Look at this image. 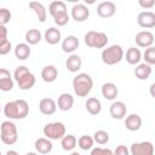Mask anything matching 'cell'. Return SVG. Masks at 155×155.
Here are the masks:
<instances>
[{
    "label": "cell",
    "instance_id": "6da1fadb",
    "mask_svg": "<svg viewBox=\"0 0 155 155\" xmlns=\"http://www.w3.org/2000/svg\"><path fill=\"white\" fill-rule=\"evenodd\" d=\"M4 114L10 120H22L29 114V105L24 99L7 102L4 107Z\"/></svg>",
    "mask_w": 155,
    "mask_h": 155
},
{
    "label": "cell",
    "instance_id": "7a4b0ae2",
    "mask_svg": "<svg viewBox=\"0 0 155 155\" xmlns=\"http://www.w3.org/2000/svg\"><path fill=\"white\" fill-rule=\"evenodd\" d=\"M93 87L92 78L86 73H80L73 79V90L78 97H86Z\"/></svg>",
    "mask_w": 155,
    "mask_h": 155
},
{
    "label": "cell",
    "instance_id": "3957f363",
    "mask_svg": "<svg viewBox=\"0 0 155 155\" xmlns=\"http://www.w3.org/2000/svg\"><path fill=\"white\" fill-rule=\"evenodd\" d=\"M13 78L17 81L18 87L23 91L30 90L35 85V76L25 65L17 67L13 73Z\"/></svg>",
    "mask_w": 155,
    "mask_h": 155
},
{
    "label": "cell",
    "instance_id": "277c9868",
    "mask_svg": "<svg viewBox=\"0 0 155 155\" xmlns=\"http://www.w3.org/2000/svg\"><path fill=\"white\" fill-rule=\"evenodd\" d=\"M101 58L104 64L107 65H114L122 61L124 58V50L120 45H111L108 46L102 51Z\"/></svg>",
    "mask_w": 155,
    "mask_h": 155
},
{
    "label": "cell",
    "instance_id": "5b68a950",
    "mask_svg": "<svg viewBox=\"0 0 155 155\" xmlns=\"http://www.w3.org/2000/svg\"><path fill=\"white\" fill-rule=\"evenodd\" d=\"M85 44L93 48H104L108 44V35L103 31L90 30L85 34Z\"/></svg>",
    "mask_w": 155,
    "mask_h": 155
},
{
    "label": "cell",
    "instance_id": "8992f818",
    "mask_svg": "<svg viewBox=\"0 0 155 155\" xmlns=\"http://www.w3.org/2000/svg\"><path fill=\"white\" fill-rule=\"evenodd\" d=\"M1 142L4 144H7V145H12L17 142L18 139V132H17V126L7 120V121H4L1 124Z\"/></svg>",
    "mask_w": 155,
    "mask_h": 155
},
{
    "label": "cell",
    "instance_id": "52a82bcc",
    "mask_svg": "<svg viewBox=\"0 0 155 155\" xmlns=\"http://www.w3.org/2000/svg\"><path fill=\"white\" fill-rule=\"evenodd\" d=\"M44 136L51 140H58L62 139L65 136V126L63 122L56 121V122H50L44 126Z\"/></svg>",
    "mask_w": 155,
    "mask_h": 155
},
{
    "label": "cell",
    "instance_id": "ba28073f",
    "mask_svg": "<svg viewBox=\"0 0 155 155\" xmlns=\"http://www.w3.org/2000/svg\"><path fill=\"white\" fill-rule=\"evenodd\" d=\"M130 153L131 155H154V145L148 140L133 143L131 145Z\"/></svg>",
    "mask_w": 155,
    "mask_h": 155
},
{
    "label": "cell",
    "instance_id": "9c48e42d",
    "mask_svg": "<svg viewBox=\"0 0 155 155\" xmlns=\"http://www.w3.org/2000/svg\"><path fill=\"white\" fill-rule=\"evenodd\" d=\"M116 12V5L113 1H103L97 6V13L101 18H110Z\"/></svg>",
    "mask_w": 155,
    "mask_h": 155
},
{
    "label": "cell",
    "instance_id": "30bf717a",
    "mask_svg": "<svg viewBox=\"0 0 155 155\" xmlns=\"http://www.w3.org/2000/svg\"><path fill=\"white\" fill-rule=\"evenodd\" d=\"M137 23L139 27L150 29L155 27V13L151 11H143L137 17Z\"/></svg>",
    "mask_w": 155,
    "mask_h": 155
},
{
    "label": "cell",
    "instance_id": "8fae6325",
    "mask_svg": "<svg viewBox=\"0 0 155 155\" xmlns=\"http://www.w3.org/2000/svg\"><path fill=\"white\" fill-rule=\"evenodd\" d=\"M90 16V10L84 4H75L71 7V17L76 22H85Z\"/></svg>",
    "mask_w": 155,
    "mask_h": 155
},
{
    "label": "cell",
    "instance_id": "7c38bea8",
    "mask_svg": "<svg viewBox=\"0 0 155 155\" xmlns=\"http://www.w3.org/2000/svg\"><path fill=\"white\" fill-rule=\"evenodd\" d=\"M154 34L149 30H142L139 33H137L136 35V44L139 46V47H144V48H148L150 46H153L154 44Z\"/></svg>",
    "mask_w": 155,
    "mask_h": 155
},
{
    "label": "cell",
    "instance_id": "4fadbf2b",
    "mask_svg": "<svg viewBox=\"0 0 155 155\" xmlns=\"http://www.w3.org/2000/svg\"><path fill=\"white\" fill-rule=\"evenodd\" d=\"M109 113L111 115L113 119H116V120H121L126 116V113H127V108H126V104L121 101H116V102H113L110 108H109Z\"/></svg>",
    "mask_w": 155,
    "mask_h": 155
},
{
    "label": "cell",
    "instance_id": "5bb4252c",
    "mask_svg": "<svg viewBox=\"0 0 155 155\" xmlns=\"http://www.w3.org/2000/svg\"><path fill=\"white\" fill-rule=\"evenodd\" d=\"M13 88V80L10 71L5 68L0 69V90L4 92L11 91Z\"/></svg>",
    "mask_w": 155,
    "mask_h": 155
},
{
    "label": "cell",
    "instance_id": "9a60e30c",
    "mask_svg": "<svg viewBox=\"0 0 155 155\" xmlns=\"http://www.w3.org/2000/svg\"><path fill=\"white\" fill-rule=\"evenodd\" d=\"M39 109L44 115H52L57 110V103L52 98H42L39 103Z\"/></svg>",
    "mask_w": 155,
    "mask_h": 155
},
{
    "label": "cell",
    "instance_id": "2e32d148",
    "mask_svg": "<svg viewBox=\"0 0 155 155\" xmlns=\"http://www.w3.org/2000/svg\"><path fill=\"white\" fill-rule=\"evenodd\" d=\"M57 105H58V109H61L62 111H69L74 105V97L67 92L62 93L58 97Z\"/></svg>",
    "mask_w": 155,
    "mask_h": 155
},
{
    "label": "cell",
    "instance_id": "e0dca14e",
    "mask_svg": "<svg viewBox=\"0 0 155 155\" xmlns=\"http://www.w3.org/2000/svg\"><path fill=\"white\" fill-rule=\"evenodd\" d=\"M119 94V88L114 82H105L102 86V96L107 101H113L117 97Z\"/></svg>",
    "mask_w": 155,
    "mask_h": 155
},
{
    "label": "cell",
    "instance_id": "ac0fdd59",
    "mask_svg": "<svg viewBox=\"0 0 155 155\" xmlns=\"http://www.w3.org/2000/svg\"><path fill=\"white\" fill-rule=\"evenodd\" d=\"M35 150L39 153V154H48L52 151V142L51 139L46 138V137H42V138H38L35 140Z\"/></svg>",
    "mask_w": 155,
    "mask_h": 155
},
{
    "label": "cell",
    "instance_id": "d6986e66",
    "mask_svg": "<svg viewBox=\"0 0 155 155\" xmlns=\"http://www.w3.org/2000/svg\"><path fill=\"white\" fill-rule=\"evenodd\" d=\"M79 39L74 35H68L63 41H62V50L65 53H73L78 47H79Z\"/></svg>",
    "mask_w": 155,
    "mask_h": 155
},
{
    "label": "cell",
    "instance_id": "ffe728a7",
    "mask_svg": "<svg viewBox=\"0 0 155 155\" xmlns=\"http://www.w3.org/2000/svg\"><path fill=\"white\" fill-rule=\"evenodd\" d=\"M125 126L128 131H138L142 126V117L138 114H130L125 119Z\"/></svg>",
    "mask_w": 155,
    "mask_h": 155
},
{
    "label": "cell",
    "instance_id": "44dd1931",
    "mask_svg": "<svg viewBox=\"0 0 155 155\" xmlns=\"http://www.w3.org/2000/svg\"><path fill=\"white\" fill-rule=\"evenodd\" d=\"M81 65H82V61L79 54H70L65 61V67L71 73L79 71L81 69Z\"/></svg>",
    "mask_w": 155,
    "mask_h": 155
},
{
    "label": "cell",
    "instance_id": "7402d4cb",
    "mask_svg": "<svg viewBox=\"0 0 155 155\" xmlns=\"http://www.w3.org/2000/svg\"><path fill=\"white\" fill-rule=\"evenodd\" d=\"M134 75L138 80H147L151 75V65L144 63H139L134 68Z\"/></svg>",
    "mask_w": 155,
    "mask_h": 155
},
{
    "label": "cell",
    "instance_id": "603a6c76",
    "mask_svg": "<svg viewBox=\"0 0 155 155\" xmlns=\"http://www.w3.org/2000/svg\"><path fill=\"white\" fill-rule=\"evenodd\" d=\"M44 38H45V40H46L47 44H50V45H56V44H58V42L61 41V38H62L61 30L57 29V28H54V27H51V28H48V29L45 31Z\"/></svg>",
    "mask_w": 155,
    "mask_h": 155
},
{
    "label": "cell",
    "instance_id": "cb8c5ba5",
    "mask_svg": "<svg viewBox=\"0 0 155 155\" xmlns=\"http://www.w3.org/2000/svg\"><path fill=\"white\" fill-rule=\"evenodd\" d=\"M48 12L50 15L54 18L59 15H63V13H67V5L65 2L61 1V0H57V1H52L48 6Z\"/></svg>",
    "mask_w": 155,
    "mask_h": 155
},
{
    "label": "cell",
    "instance_id": "d4e9b609",
    "mask_svg": "<svg viewBox=\"0 0 155 155\" xmlns=\"http://www.w3.org/2000/svg\"><path fill=\"white\" fill-rule=\"evenodd\" d=\"M58 76V70L54 65H46L41 70V78L45 82H53Z\"/></svg>",
    "mask_w": 155,
    "mask_h": 155
},
{
    "label": "cell",
    "instance_id": "484cf974",
    "mask_svg": "<svg viewBox=\"0 0 155 155\" xmlns=\"http://www.w3.org/2000/svg\"><path fill=\"white\" fill-rule=\"evenodd\" d=\"M30 46L27 44V42H21V44H17L16 47H15V56L17 59L19 61H24L27 59L29 56H30Z\"/></svg>",
    "mask_w": 155,
    "mask_h": 155
},
{
    "label": "cell",
    "instance_id": "4316f807",
    "mask_svg": "<svg viewBox=\"0 0 155 155\" xmlns=\"http://www.w3.org/2000/svg\"><path fill=\"white\" fill-rule=\"evenodd\" d=\"M142 59V52L139 48H136V47H130L127 51H126V61L128 64L131 65H138L139 62Z\"/></svg>",
    "mask_w": 155,
    "mask_h": 155
},
{
    "label": "cell",
    "instance_id": "83f0119b",
    "mask_svg": "<svg viewBox=\"0 0 155 155\" xmlns=\"http://www.w3.org/2000/svg\"><path fill=\"white\" fill-rule=\"evenodd\" d=\"M86 110L91 114V115H98L102 110V103L98 98L96 97H90L86 101Z\"/></svg>",
    "mask_w": 155,
    "mask_h": 155
},
{
    "label": "cell",
    "instance_id": "f1b7e54d",
    "mask_svg": "<svg viewBox=\"0 0 155 155\" xmlns=\"http://www.w3.org/2000/svg\"><path fill=\"white\" fill-rule=\"evenodd\" d=\"M29 6H30V8L35 12V15H36V17L39 18V21H40L41 23H44V22L46 21V17H47V12H46L45 6H44L41 2H39V1H30V2H29Z\"/></svg>",
    "mask_w": 155,
    "mask_h": 155
},
{
    "label": "cell",
    "instance_id": "f546056e",
    "mask_svg": "<svg viewBox=\"0 0 155 155\" xmlns=\"http://www.w3.org/2000/svg\"><path fill=\"white\" fill-rule=\"evenodd\" d=\"M78 144V139L74 134H65L62 139H61V145L63 148V150L65 151H70L73 150Z\"/></svg>",
    "mask_w": 155,
    "mask_h": 155
},
{
    "label": "cell",
    "instance_id": "4dcf8cb0",
    "mask_svg": "<svg viewBox=\"0 0 155 155\" xmlns=\"http://www.w3.org/2000/svg\"><path fill=\"white\" fill-rule=\"evenodd\" d=\"M24 39L28 45H36L41 41V33L39 29H29L27 30Z\"/></svg>",
    "mask_w": 155,
    "mask_h": 155
},
{
    "label": "cell",
    "instance_id": "1f68e13d",
    "mask_svg": "<svg viewBox=\"0 0 155 155\" xmlns=\"http://www.w3.org/2000/svg\"><path fill=\"white\" fill-rule=\"evenodd\" d=\"M93 144H94L93 137L87 136V134H84V136H81V137L78 139V145H79V148L82 149V150L93 149Z\"/></svg>",
    "mask_w": 155,
    "mask_h": 155
},
{
    "label": "cell",
    "instance_id": "d6a6232c",
    "mask_svg": "<svg viewBox=\"0 0 155 155\" xmlns=\"http://www.w3.org/2000/svg\"><path fill=\"white\" fill-rule=\"evenodd\" d=\"M93 139H94V142L97 144H101V145L107 144L109 142V133L107 131H104V130H98V131L94 132Z\"/></svg>",
    "mask_w": 155,
    "mask_h": 155
},
{
    "label": "cell",
    "instance_id": "836d02e7",
    "mask_svg": "<svg viewBox=\"0 0 155 155\" xmlns=\"http://www.w3.org/2000/svg\"><path fill=\"white\" fill-rule=\"evenodd\" d=\"M143 59L149 65L155 64V46H150V47L145 48V51L143 53Z\"/></svg>",
    "mask_w": 155,
    "mask_h": 155
},
{
    "label": "cell",
    "instance_id": "e575fe53",
    "mask_svg": "<svg viewBox=\"0 0 155 155\" xmlns=\"http://www.w3.org/2000/svg\"><path fill=\"white\" fill-rule=\"evenodd\" d=\"M11 19V12L10 10L2 7L0 8V25H6Z\"/></svg>",
    "mask_w": 155,
    "mask_h": 155
},
{
    "label": "cell",
    "instance_id": "d590c367",
    "mask_svg": "<svg viewBox=\"0 0 155 155\" xmlns=\"http://www.w3.org/2000/svg\"><path fill=\"white\" fill-rule=\"evenodd\" d=\"M90 155H114V151H111L108 148H102V147H96L91 149Z\"/></svg>",
    "mask_w": 155,
    "mask_h": 155
},
{
    "label": "cell",
    "instance_id": "8d00e7d4",
    "mask_svg": "<svg viewBox=\"0 0 155 155\" xmlns=\"http://www.w3.org/2000/svg\"><path fill=\"white\" fill-rule=\"evenodd\" d=\"M53 19H54V23H56L58 27H64V25L68 24V22H69V15H68V12H67V13H63V15H59V16L54 17Z\"/></svg>",
    "mask_w": 155,
    "mask_h": 155
},
{
    "label": "cell",
    "instance_id": "74e56055",
    "mask_svg": "<svg viewBox=\"0 0 155 155\" xmlns=\"http://www.w3.org/2000/svg\"><path fill=\"white\" fill-rule=\"evenodd\" d=\"M12 48V45H11V41L10 40H6L4 42H0V54L1 56H5L7 54Z\"/></svg>",
    "mask_w": 155,
    "mask_h": 155
},
{
    "label": "cell",
    "instance_id": "f35d334b",
    "mask_svg": "<svg viewBox=\"0 0 155 155\" xmlns=\"http://www.w3.org/2000/svg\"><path fill=\"white\" fill-rule=\"evenodd\" d=\"M114 155H130V150L126 145H117L114 150Z\"/></svg>",
    "mask_w": 155,
    "mask_h": 155
},
{
    "label": "cell",
    "instance_id": "ab89813d",
    "mask_svg": "<svg viewBox=\"0 0 155 155\" xmlns=\"http://www.w3.org/2000/svg\"><path fill=\"white\" fill-rule=\"evenodd\" d=\"M138 5L142 7V8H151L154 5H155V0H139L138 1Z\"/></svg>",
    "mask_w": 155,
    "mask_h": 155
},
{
    "label": "cell",
    "instance_id": "60d3db41",
    "mask_svg": "<svg viewBox=\"0 0 155 155\" xmlns=\"http://www.w3.org/2000/svg\"><path fill=\"white\" fill-rule=\"evenodd\" d=\"M7 39V28L5 25H0V42H4Z\"/></svg>",
    "mask_w": 155,
    "mask_h": 155
},
{
    "label": "cell",
    "instance_id": "b9f144b4",
    "mask_svg": "<svg viewBox=\"0 0 155 155\" xmlns=\"http://www.w3.org/2000/svg\"><path fill=\"white\" fill-rule=\"evenodd\" d=\"M149 93H150V96H151L153 98H155V82L151 84V86H150V88H149Z\"/></svg>",
    "mask_w": 155,
    "mask_h": 155
},
{
    "label": "cell",
    "instance_id": "7bdbcfd3",
    "mask_svg": "<svg viewBox=\"0 0 155 155\" xmlns=\"http://www.w3.org/2000/svg\"><path fill=\"white\" fill-rule=\"evenodd\" d=\"M6 155H19L16 150H7L6 151Z\"/></svg>",
    "mask_w": 155,
    "mask_h": 155
},
{
    "label": "cell",
    "instance_id": "ee69618b",
    "mask_svg": "<svg viewBox=\"0 0 155 155\" xmlns=\"http://www.w3.org/2000/svg\"><path fill=\"white\" fill-rule=\"evenodd\" d=\"M25 155H39L38 153H33V151H30V153H27Z\"/></svg>",
    "mask_w": 155,
    "mask_h": 155
},
{
    "label": "cell",
    "instance_id": "f6af8a7d",
    "mask_svg": "<svg viewBox=\"0 0 155 155\" xmlns=\"http://www.w3.org/2000/svg\"><path fill=\"white\" fill-rule=\"evenodd\" d=\"M70 155H80V154H79V153H78V151H73V153H71V154H70Z\"/></svg>",
    "mask_w": 155,
    "mask_h": 155
}]
</instances>
